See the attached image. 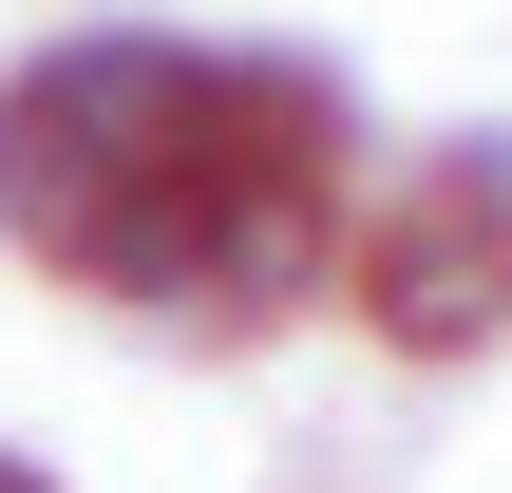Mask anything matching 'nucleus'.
I'll return each mask as SVG.
<instances>
[{"label": "nucleus", "mask_w": 512, "mask_h": 493, "mask_svg": "<svg viewBox=\"0 0 512 493\" xmlns=\"http://www.w3.org/2000/svg\"><path fill=\"white\" fill-rule=\"evenodd\" d=\"M323 171H342L323 76H285V57L114 19V38H57L38 76H0V228L171 323H285L342 266Z\"/></svg>", "instance_id": "nucleus-1"}, {"label": "nucleus", "mask_w": 512, "mask_h": 493, "mask_svg": "<svg viewBox=\"0 0 512 493\" xmlns=\"http://www.w3.org/2000/svg\"><path fill=\"white\" fill-rule=\"evenodd\" d=\"M361 304H380V342H475L512 323V228H494V171H437V190H399L380 228H361Z\"/></svg>", "instance_id": "nucleus-2"}]
</instances>
